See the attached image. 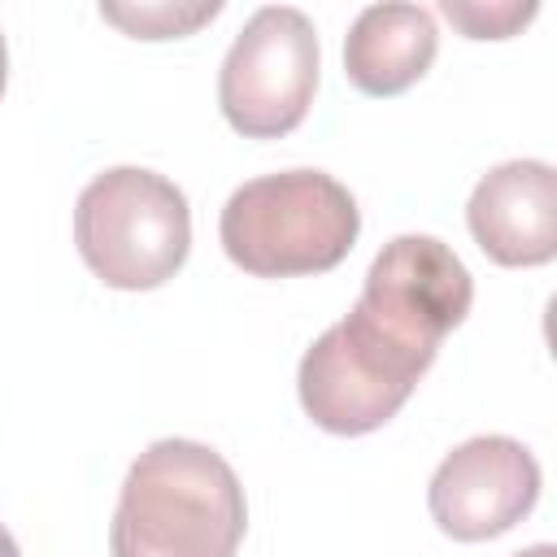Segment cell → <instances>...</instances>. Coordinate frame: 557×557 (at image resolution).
Here are the masks:
<instances>
[{
	"mask_svg": "<svg viewBox=\"0 0 557 557\" xmlns=\"http://www.w3.org/2000/svg\"><path fill=\"white\" fill-rule=\"evenodd\" d=\"M248 527L244 487L222 453L200 440L148 444L109 527L113 557H235Z\"/></svg>",
	"mask_w": 557,
	"mask_h": 557,
	"instance_id": "1",
	"label": "cell"
},
{
	"mask_svg": "<svg viewBox=\"0 0 557 557\" xmlns=\"http://www.w3.org/2000/svg\"><path fill=\"white\" fill-rule=\"evenodd\" d=\"M474 300L470 270L435 235H396L366 270V287L348 309L387 344L418 361H435L444 335L466 322Z\"/></svg>",
	"mask_w": 557,
	"mask_h": 557,
	"instance_id": "5",
	"label": "cell"
},
{
	"mask_svg": "<svg viewBox=\"0 0 557 557\" xmlns=\"http://www.w3.org/2000/svg\"><path fill=\"white\" fill-rule=\"evenodd\" d=\"M431 366L379 339L352 313L326 326L300 357L296 392L305 413L331 435H366L400 413Z\"/></svg>",
	"mask_w": 557,
	"mask_h": 557,
	"instance_id": "6",
	"label": "cell"
},
{
	"mask_svg": "<svg viewBox=\"0 0 557 557\" xmlns=\"http://www.w3.org/2000/svg\"><path fill=\"white\" fill-rule=\"evenodd\" d=\"M218 13H222L218 0H209V4H100V17L117 22L135 39H174Z\"/></svg>",
	"mask_w": 557,
	"mask_h": 557,
	"instance_id": "10",
	"label": "cell"
},
{
	"mask_svg": "<svg viewBox=\"0 0 557 557\" xmlns=\"http://www.w3.org/2000/svg\"><path fill=\"white\" fill-rule=\"evenodd\" d=\"M318 30L292 4L257 9L218 70V104L244 139L296 131L318 91Z\"/></svg>",
	"mask_w": 557,
	"mask_h": 557,
	"instance_id": "4",
	"label": "cell"
},
{
	"mask_svg": "<svg viewBox=\"0 0 557 557\" xmlns=\"http://www.w3.org/2000/svg\"><path fill=\"white\" fill-rule=\"evenodd\" d=\"M474 244L496 265H544L557 257V174L548 161L487 170L466 205Z\"/></svg>",
	"mask_w": 557,
	"mask_h": 557,
	"instance_id": "8",
	"label": "cell"
},
{
	"mask_svg": "<svg viewBox=\"0 0 557 557\" xmlns=\"http://www.w3.org/2000/svg\"><path fill=\"white\" fill-rule=\"evenodd\" d=\"M0 557H22V553H17V540H13L4 527H0Z\"/></svg>",
	"mask_w": 557,
	"mask_h": 557,
	"instance_id": "13",
	"label": "cell"
},
{
	"mask_svg": "<svg viewBox=\"0 0 557 557\" xmlns=\"http://www.w3.org/2000/svg\"><path fill=\"white\" fill-rule=\"evenodd\" d=\"M540 500V461L509 435H474L457 444L431 474L426 505L444 535L479 544L505 535Z\"/></svg>",
	"mask_w": 557,
	"mask_h": 557,
	"instance_id": "7",
	"label": "cell"
},
{
	"mask_svg": "<svg viewBox=\"0 0 557 557\" xmlns=\"http://www.w3.org/2000/svg\"><path fill=\"white\" fill-rule=\"evenodd\" d=\"M4 83H9V48H4V35H0V96H4Z\"/></svg>",
	"mask_w": 557,
	"mask_h": 557,
	"instance_id": "14",
	"label": "cell"
},
{
	"mask_svg": "<svg viewBox=\"0 0 557 557\" xmlns=\"http://www.w3.org/2000/svg\"><path fill=\"white\" fill-rule=\"evenodd\" d=\"M513 557H557V548L553 544H531V548H518Z\"/></svg>",
	"mask_w": 557,
	"mask_h": 557,
	"instance_id": "12",
	"label": "cell"
},
{
	"mask_svg": "<svg viewBox=\"0 0 557 557\" xmlns=\"http://www.w3.org/2000/svg\"><path fill=\"white\" fill-rule=\"evenodd\" d=\"M440 48L431 9L422 4H370L344 35V74L366 96H400L413 87Z\"/></svg>",
	"mask_w": 557,
	"mask_h": 557,
	"instance_id": "9",
	"label": "cell"
},
{
	"mask_svg": "<svg viewBox=\"0 0 557 557\" xmlns=\"http://www.w3.org/2000/svg\"><path fill=\"white\" fill-rule=\"evenodd\" d=\"M448 22H457L470 39H505L518 26H527L535 17V4H461V0H444L440 4Z\"/></svg>",
	"mask_w": 557,
	"mask_h": 557,
	"instance_id": "11",
	"label": "cell"
},
{
	"mask_svg": "<svg viewBox=\"0 0 557 557\" xmlns=\"http://www.w3.org/2000/svg\"><path fill=\"white\" fill-rule=\"evenodd\" d=\"M361 231L352 191L326 170H278L231 191L222 205V248L257 278L335 270Z\"/></svg>",
	"mask_w": 557,
	"mask_h": 557,
	"instance_id": "2",
	"label": "cell"
},
{
	"mask_svg": "<svg viewBox=\"0 0 557 557\" xmlns=\"http://www.w3.org/2000/svg\"><path fill=\"white\" fill-rule=\"evenodd\" d=\"M74 244L104 287L152 292L165 278H174L187 261V196L157 170L113 165L78 191Z\"/></svg>",
	"mask_w": 557,
	"mask_h": 557,
	"instance_id": "3",
	"label": "cell"
}]
</instances>
